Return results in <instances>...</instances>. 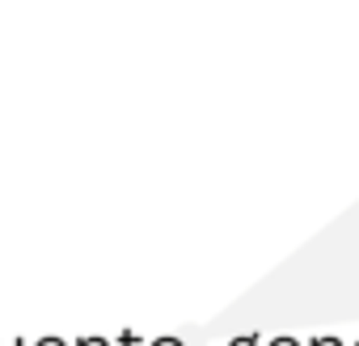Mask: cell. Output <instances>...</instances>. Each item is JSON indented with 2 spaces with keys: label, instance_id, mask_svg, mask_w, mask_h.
I'll use <instances>...</instances> for the list:
<instances>
[{
  "label": "cell",
  "instance_id": "cell-4",
  "mask_svg": "<svg viewBox=\"0 0 359 346\" xmlns=\"http://www.w3.org/2000/svg\"><path fill=\"white\" fill-rule=\"evenodd\" d=\"M34 346H72V342H68V338H60V333H43Z\"/></svg>",
  "mask_w": 359,
  "mask_h": 346
},
{
  "label": "cell",
  "instance_id": "cell-3",
  "mask_svg": "<svg viewBox=\"0 0 359 346\" xmlns=\"http://www.w3.org/2000/svg\"><path fill=\"white\" fill-rule=\"evenodd\" d=\"M229 346H262V342H258V333H237V338H229Z\"/></svg>",
  "mask_w": 359,
  "mask_h": 346
},
{
  "label": "cell",
  "instance_id": "cell-1",
  "mask_svg": "<svg viewBox=\"0 0 359 346\" xmlns=\"http://www.w3.org/2000/svg\"><path fill=\"white\" fill-rule=\"evenodd\" d=\"M72 346H110V338H102V333H85V338H72Z\"/></svg>",
  "mask_w": 359,
  "mask_h": 346
},
{
  "label": "cell",
  "instance_id": "cell-2",
  "mask_svg": "<svg viewBox=\"0 0 359 346\" xmlns=\"http://www.w3.org/2000/svg\"><path fill=\"white\" fill-rule=\"evenodd\" d=\"M148 346H187L182 338H177V333H161V338H152Z\"/></svg>",
  "mask_w": 359,
  "mask_h": 346
},
{
  "label": "cell",
  "instance_id": "cell-9",
  "mask_svg": "<svg viewBox=\"0 0 359 346\" xmlns=\"http://www.w3.org/2000/svg\"><path fill=\"white\" fill-rule=\"evenodd\" d=\"M355 346H359V338H355Z\"/></svg>",
  "mask_w": 359,
  "mask_h": 346
},
{
  "label": "cell",
  "instance_id": "cell-8",
  "mask_svg": "<svg viewBox=\"0 0 359 346\" xmlns=\"http://www.w3.org/2000/svg\"><path fill=\"white\" fill-rule=\"evenodd\" d=\"M0 346H26L22 338H0Z\"/></svg>",
  "mask_w": 359,
  "mask_h": 346
},
{
  "label": "cell",
  "instance_id": "cell-6",
  "mask_svg": "<svg viewBox=\"0 0 359 346\" xmlns=\"http://www.w3.org/2000/svg\"><path fill=\"white\" fill-rule=\"evenodd\" d=\"M266 346H300V338H292V333H279V338H271Z\"/></svg>",
  "mask_w": 359,
  "mask_h": 346
},
{
  "label": "cell",
  "instance_id": "cell-7",
  "mask_svg": "<svg viewBox=\"0 0 359 346\" xmlns=\"http://www.w3.org/2000/svg\"><path fill=\"white\" fill-rule=\"evenodd\" d=\"M309 346H342V338H334V333H321V338H313Z\"/></svg>",
  "mask_w": 359,
  "mask_h": 346
},
{
  "label": "cell",
  "instance_id": "cell-5",
  "mask_svg": "<svg viewBox=\"0 0 359 346\" xmlns=\"http://www.w3.org/2000/svg\"><path fill=\"white\" fill-rule=\"evenodd\" d=\"M118 346H140V333H135V329H123V333H118Z\"/></svg>",
  "mask_w": 359,
  "mask_h": 346
}]
</instances>
